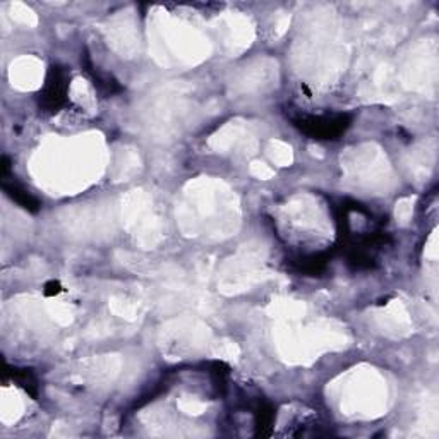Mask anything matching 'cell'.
Listing matches in <instances>:
<instances>
[{
  "label": "cell",
  "mask_w": 439,
  "mask_h": 439,
  "mask_svg": "<svg viewBox=\"0 0 439 439\" xmlns=\"http://www.w3.org/2000/svg\"><path fill=\"white\" fill-rule=\"evenodd\" d=\"M4 189L7 190V194H9L11 197L18 203L19 206H22V208L26 209H31V211H37L38 209V201L34 199L31 194L26 192L25 189L18 188V185H9V184H4Z\"/></svg>",
  "instance_id": "3957f363"
},
{
  "label": "cell",
  "mask_w": 439,
  "mask_h": 439,
  "mask_svg": "<svg viewBox=\"0 0 439 439\" xmlns=\"http://www.w3.org/2000/svg\"><path fill=\"white\" fill-rule=\"evenodd\" d=\"M64 93H65V86H64V79H62V74L60 71H57L55 67L50 71L48 79H46V86H45V93H44V102L48 107H59L64 100Z\"/></svg>",
  "instance_id": "7a4b0ae2"
},
{
  "label": "cell",
  "mask_w": 439,
  "mask_h": 439,
  "mask_svg": "<svg viewBox=\"0 0 439 439\" xmlns=\"http://www.w3.org/2000/svg\"><path fill=\"white\" fill-rule=\"evenodd\" d=\"M297 126L302 131L308 132L309 136H316V138L332 139L340 132L345 131L347 124H345L343 117H329V115H317V117H302L297 120Z\"/></svg>",
  "instance_id": "6da1fadb"
}]
</instances>
